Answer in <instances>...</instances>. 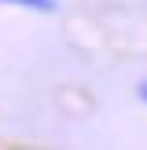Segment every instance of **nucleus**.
<instances>
[{
    "label": "nucleus",
    "mask_w": 147,
    "mask_h": 150,
    "mask_svg": "<svg viewBox=\"0 0 147 150\" xmlns=\"http://www.w3.org/2000/svg\"><path fill=\"white\" fill-rule=\"evenodd\" d=\"M0 4H19L29 11H55V0H0Z\"/></svg>",
    "instance_id": "f257e3e1"
},
{
    "label": "nucleus",
    "mask_w": 147,
    "mask_h": 150,
    "mask_svg": "<svg viewBox=\"0 0 147 150\" xmlns=\"http://www.w3.org/2000/svg\"><path fill=\"white\" fill-rule=\"evenodd\" d=\"M136 95H140V103H147V81H140V88H136Z\"/></svg>",
    "instance_id": "f03ea898"
}]
</instances>
